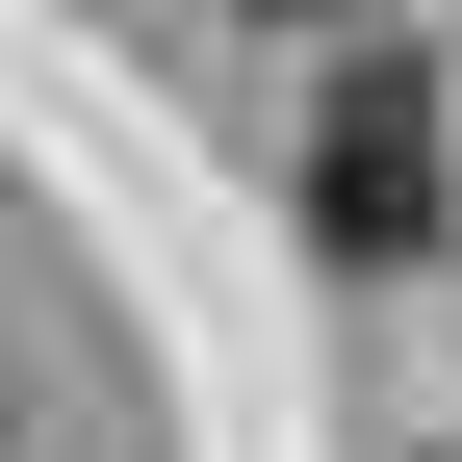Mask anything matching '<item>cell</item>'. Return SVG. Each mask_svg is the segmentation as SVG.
<instances>
[{"instance_id":"1","label":"cell","mask_w":462,"mask_h":462,"mask_svg":"<svg viewBox=\"0 0 462 462\" xmlns=\"http://www.w3.org/2000/svg\"><path fill=\"white\" fill-rule=\"evenodd\" d=\"M309 257H360V282H411L437 231H462V103L411 78V51H334V103H309Z\"/></svg>"},{"instance_id":"2","label":"cell","mask_w":462,"mask_h":462,"mask_svg":"<svg viewBox=\"0 0 462 462\" xmlns=\"http://www.w3.org/2000/svg\"><path fill=\"white\" fill-rule=\"evenodd\" d=\"M257 26H360V0H257Z\"/></svg>"}]
</instances>
